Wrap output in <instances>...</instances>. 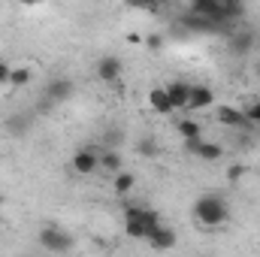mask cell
<instances>
[{
	"label": "cell",
	"mask_w": 260,
	"mask_h": 257,
	"mask_svg": "<svg viewBox=\"0 0 260 257\" xmlns=\"http://www.w3.org/2000/svg\"><path fill=\"white\" fill-rule=\"evenodd\" d=\"M194 221L203 227H221L230 221V206L218 194H203L194 203Z\"/></svg>",
	"instance_id": "6da1fadb"
},
{
	"label": "cell",
	"mask_w": 260,
	"mask_h": 257,
	"mask_svg": "<svg viewBox=\"0 0 260 257\" xmlns=\"http://www.w3.org/2000/svg\"><path fill=\"white\" fill-rule=\"evenodd\" d=\"M160 227V215L145 206H127L124 209V230L130 239H148Z\"/></svg>",
	"instance_id": "7a4b0ae2"
},
{
	"label": "cell",
	"mask_w": 260,
	"mask_h": 257,
	"mask_svg": "<svg viewBox=\"0 0 260 257\" xmlns=\"http://www.w3.org/2000/svg\"><path fill=\"white\" fill-rule=\"evenodd\" d=\"M37 242H40L46 251H52V254H67V251L73 248V236H70L67 230H61L58 224H46V227L40 230Z\"/></svg>",
	"instance_id": "3957f363"
},
{
	"label": "cell",
	"mask_w": 260,
	"mask_h": 257,
	"mask_svg": "<svg viewBox=\"0 0 260 257\" xmlns=\"http://www.w3.org/2000/svg\"><path fill=\"white\" fill-rule=\"evenodd\" d=\"M73 79H67V76H58V79H49V85H46V91H43V97L49 100V103H64L73 97Z\"/></svg>",
	"instance_id": "277c9868"
},
{
	"label": "cell",
	"mask_w": 260,
	"mask_h": 257,
	"mask_svg": "<svg viewBox=\"0 0 260 257\" xmlns=\"http://www.w3.org/2000/svg\"><path fill=\"white\" fill-rule=\"evenodd\" d=\"M185 148L194 154V157H203V160H221L224 157V148L218 145V142H212V139H191V142H185Z\"/></svg>",
	"instance_id": "5b68a950"
},
{
	"label": "cell",
	"mask_w": 260,
	"mask_h": 257,
	"mask_svg": "<svg viewBox=\"0 0 260 257\" xmlns=\"http://www.w3.org/2000/svg\"><path fill=\"white\" fill-rule=\"evenodd\" d=\"M73 170L76 173H82V176H91V173H97L100 170V154L94 151V148H79L76 154H73Z\"/></svg>",
	"instance_id": "8992f818"
},
{
	"label": "cell",
	"mask_w": 260,
	"mask_h": 257,
	"mask_svg": "<svg viewBox=\"0 0 260 257\" xmlns=\"http://www.w3.org/2000/svg\"><path fill=\"white\" fill-rule=\"evenodd\" d=\"M121 73H124V64L118 55H103L97 61V79H103V82H115Z\"/></svg>",
	"instance_id": "52a82bcc"
},
{
	"label": "cell",
	"mask_w": 260,
	"mask_h": 257,
	"mask_svg": "<svg viewBox=\"0 0 260 257\" xmlns=\"http://www.w3.org/2000/svg\"><path fill=\"white\" fill-rule=\"evenodd\" d=\"M218 121H221L224 127H233V130L251 127V124H248V118H245V112H242V109H236V106H218Z\"/></svg>",
	"instance_id": "ba28073f"
},
{
	"label": "cell",
	"mask_w": 260,
	"mask_h": 257,
	"mask_svg": "<svg viewBox=\"0 0 260 257\" xmlns=\"http://www.w3.org/2000/svg\"><path fill=\"white\" fill-rule=\"evenodd\" d=\"M176 242H179V239H176V230H173V227H167V224H160V227L148 236V245H151L154 251H170Z\"/></svg>",
	"instance_id": "9c48e42d"
},
{
	"label": "cell",
	"mask_w": 260,
	"mask_h": 257,
	"mask_svg": "<svg viewBox=\"0 0 260 257\" xmlns=\"http://www.w3.org/2000/svg\"><path fill=\"white\" fill-rule=\"evenodd\" d=\"M215 103V91L209 85H191V97H188V109H209Z\"/></svg>",
	"instance_id": "30bf717a"
},
{
	"label": "cell",
	"mask_w": 260,
	"mask_h": 257,
	"mask_svg": "<svg viewBox=\"0 0 260 257\" xmlns=\"http://www.w3.org/2000/svg\"><path fill=\"white\" fill-rule=\"evenodd\" d=\"M167 97H170L173 109H188L191 85H188V82H173V85H167Z\"/></svg>",
	"instance_id": "8fae6325"
},
{
	"label": "cell",
	"mask_w": 260,
	"mask_h": 257,
	"mask_svg": "<svg viewBox=\"0 0 260 257\" xmlns=\"http://www.w3.org/2000/svg\"><path fill=\"white\" fill-rule=\"evenodd\" d=\"M148 103H151V109H154L157 115H170V112H176L173 103H170V97H167V88H151V91H148Z\"/></svg>",
	"instance_id": "7c38bea8"
},
{
	"label": "cell",
	"mask_w": 260,
	"mask_h": 257,
	"mask_svg": "<svg viewBox=\"0 0 260 257\" xmlns=\"http://www.w3.org/2000/svg\"><path fill=\"white\" fill-rule=\"evenodd\" d=\"M121 167H124V160H121V154L115 151V148H103L100 151V170H106V173H121Z\"/></svg>",
	"instance_id": "4fadbf2b"
},
{
	"label": "cell",
	"mask_w": 260,
	"mask_h": 257,
	"mask_svg": "<svg viewBox=\"0 0 260 257\" xmlns=\"http://www.w3.org/2000/svg\"><path fill=\"white\" fill-rule=\"evenodd\" d=\"M176 130H179V136H182L185 142H191V139H200V136H203V124L194 121V118H179V121H176Z\"/></svg>",
	"instance_id": "5bb4252c"
},
{
	"label": "cell",
	"mask_w": 260,
	"mask_h": 257,
	"mask_svg": "<svg viewBox=\"0 0 260 257\" xmlns=\"http://www.w3.org/2000/svg\"><path fill=\"white\" fill-rule=\"evenodd\" d=\"M251 46H254V34H251V30H242V34H236V37L230 40V52H233V55H245Z\"/></svg>",
	"instance_id": "9a60e30c"
},
{
	"label": "cell",
	"mask_w": 260,
	"mask_h": 257,
	"mask_svg": "<svg viewBox=\"0 0 260 257\" xmlns=\"http://www.w3.org/2000/svg\"><path fill=\"white\" fill-rule=\"evenodd\" d=\"M112 188H115V194H118V197H124V194H130L133 188H136V179H133V173H127V170H121V173L115 176Z\"/></svg>",
	"instance_id": "2e32d148"
},
{
	"label": "cell",
	"mask_w": 260,
	"mask_h": 257,
	"mask_svg": "<svg viewBox=\"0 0 260 257\" xmlns=\"http://www.w3.org/2000/svg\"><path fill=\"white\" fill-rule=\"evenodd\" d=\"M30 79H34V70L30 67H12V73H9V85L12 88H24Z\"/></svg>",
	"instance_id": "e0dca14e"
},
{
	"label": "cell",
	"mask_w": 260,
	"mask_h": 257,
	"mask_svg": "<svg viewBox=\"0 0 260 257\" xmlns=\"http://www.w3.org/2000/svg\"><path fill=\"white\" fill-rule=\"evenodd\" d=\"M136 151H139L142 157H157L160 148H157V139H154V136H142V139L136 142Z\"/></svg>",
	"instance_id": "ac0fdd59"
},
{
	"label": "cell",
	"mask_w": 260,
	"mask_h": 257,
	"mask_svg": "<svg viewBox=\"0 0 260 257\" xmlns=\"http://www.w3.org/2000/svg\"><path fill=\"white\" fill-rule=\"evenodd\" d=\"M245 118H248V124H251V127H254V124H260V97L254 100V103H248Z\"/></svg>",
	"instance_id": "d6986e66"
},
{
	"label": "cell",
	"mask_w": 260,
	"mask_h": 257,
	"mask_svg": "<svg viewBox=\"0 0 260 257\" xmlns=\"http://www.w3.org/2000/svg\"><path fill=\"white\" fill-rule=\"evenodd\" d=\"M142 43H145V49H151V52H160V49H164V37H160V34H151V37H145Z\"/></svg>",
	"instance_id": "ffe728a7"
},
{
	"label": "cell",
	"mask_w": 260,
	"mask_h": 257,
	"mask_svg": "<svg viewBox=\"0 0 260 257\" xmlns=\"http://www.w3.org/2000/svg\"><path fill=\"white\" fill-rule=\"evenodd\" d=\"M121 139H124V133H121V130H109V133H103V142H106L109 148H115Z\"/></svg>",
	"instance_id": "44dd1931"
},
{
	"label": "cell",
	"mask_w": 260,
	"mask_h": 257,
	"mask_svg": "<svg viewBox=\"0 0 260 257\" xmlns=\"http://www.w3.org/2000/svg\"><path fill=\"white\" fill-rule=\"evenodd\" d=\"M6 130H12V133H24V130H27V124H24V115H15V118H9Z\"/></svg>",
	"instance_id": "7402d4cb"
},
{
	"label": "cell",
	"mask_w": 260,
	"mask_h": 257,
	"mask_svg": "<svg viewBox=\"0 0 260 257\" xmlns=\"http://www.w3.org/2000/svg\"><path fill=\"white\" fill-rule=\"evenodd\" d=\"M242 176H245V167H242V164H233V167H230V173H227V179H230V182H239Z\"/></svg>",
	"instance_id": "603a6c76"
},
{
	"label": "cell",
	"mask_w": 260,
	"mask_h": 257,
	"mask_svg": "<svg viewBox=\"0 0 260 257\" xmlns=\"http://www.w3.org/2000/svg\"><path fill=\"white\" fill-rule=\"evenodd\" d=\"M9 73H12V67L0 61V85H9Z\"/></svg>",
	"instance_id": "cb8c5ba5"
},
{
	"label": "cell",
	"mask_w": 260,
	"mask_h": 257,
	"mask_svg": "<svg viewBox=\"0 0 260 257\" xmlns=\"http://www.w3.org/2000/svg\"><path fill=\"white\" fill-rule=\"evenodd\" d=\"M127 43H133V46H139V43H142V37H139V34H127Z\"/></svg>",
	"instance_id": "d4e9b609"
},
{
	"label": "cell",
	"mask_w": 260,
	"mask_h": 257,
	"mask_svg": "<svg viewBox=\"0 0 260 257\" xmlns=\"http://www.w3.org/2000/svg\"><path fill=\"white\" fill-rule=\"evenodd\" d=\"M0 206H3V191H0Z\"/></svg>",
	"instance_id": "484cf974"
}]
</instances>
